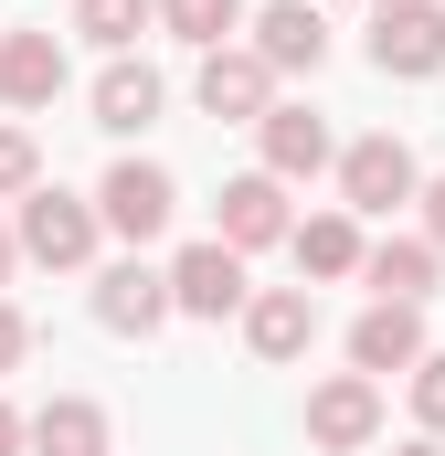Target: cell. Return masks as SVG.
Segmentation results:
<instances>
[{"mask_svg": "<svg viewBox=\"0 0 445 456\" xmlns=\"http://www.w3.org/2000/svg\"><path fill=\"white\" fill-rule=\"evenodd\" d=\"M11 265H21V244H11V224H0V297H11Z\"/></svg>", "mask_w": 445, "mask_h": 456, "instance_id": "cell-25", "label": "cell"}, {"mask_svg": "<svg viewBox=\"0 0 445 456\" xmlns=\"http://www.w3.org/2000/svg\"><path fill=\"white\" fill-rule=\"evenodd\" d=\"M371 436H382V382L371 371H329L308 393V446L319 456H360Z\"/></svg>", "mask_w": 445, "mask_h": 456, "instance_id": "cell-6", "label": "cell"}, {"mask_svg": "<svg viewBox=\"0 0 445 456\" xmlns=\"http://www.w3.org/2000/svg\"><path fill=\"white\" fill-rule=\"evenodd\" d=\"M32 181H43V149H32V127L11 117V127H0V202H21Z\"/></svg>", "mask_w": 445, "mask_h": 456, "instance_id": "cell-21", "label": "cell"}, {"mask_svg": "<svg viewBox=\"0 0 445 456\" xmlns=\"http://www.w3.org/2000/svg\"><path fill=\"white\" fill-rule=\"evenodd\" d=\"M159 276H170V319H233V308L255 297L244 255H233V244H213V233H202V244H181Z\"/></svg>", "mask_w": 445, "mask_h": 456, "instance_id": "cell-4", "label": "cell"}, {"mask_svg": "<svg viewBox=\"0 0 445 456\" xmlns=\"http://www.w3.org/2000/svg\"><path fill=\"white\" fill-rule=\"evenodd\" d=\"M170 107V86H159V64H138V53H117L107 75H96V127L107 138H138V127H159Z\"/></svg>", "mask_w": 445, "mask_h": 456, "instance_id": "cell-17", "label": "cell"}, {"mask_svg": "<svg viewBox=\"0 0 445 456\" xmlns=\"http://www.w3.org/2000/svg\"><path fill=\"white\" fill-rule=\"evenodd\" d=\"M435 11H445V0H435Z\"/></svg>", "mask_w": 445, "mask_h": 456, "instance_id": "cell-28", "label": "cell"}, {"mask_svg": "<svg viewBox=\"0 0 445 456\" xmlns=\"http://www.w3.org/2000/svg\"><path fill=\"white\" fill-rule=\"evenodd\" d=\"M11 244H21V265H53V276H75V265H96L107 224H96V202H85V191H64V181H32V191H21V213H11Z\"/></svg>", "mask_w": 445, "mask_h": 456, "instance_id": "cell-1", "label": "cell"}, {"mask_svg": "<svg viewBox=\"0 0 445 456\" xmlns=\"http://www.w3.org/2000/svg\"><path fill=\"white\" fill-rule=\"evenodd\" d=\"M0 456H21V414L11 403H0Z\"/></svg>", "mask_w": 445, "mask_h": 456, "instance_id": "cell-26", "label": "cell"}, {"mask_svg": "<svg viewBox=\"0 0 445 456\" xmlns=\"http://www.w3.org/2000/svg\"><path fill=\"white\" fill-rule=\"evenodd\" d=\"M392 456H445V436H414V446H392Z\"/></svg>", "mask_w": 445, "mask_h": 456, "instance_id": "cell-27", "label": "cell"}, {"mask_svg": "<svg viewBox=\"0 0 445 456\" xmlns=\"http://www.w3.org/2000/svg\"><path fill=\"white\" fill-rule=\"evenodd\" d=\"M244 53L265 64V75H319L329 64V21H319V0H265V11H244Z\"/></svg>", "mask_w": 445, "mask_h": 456, "instance_id": "cell-7", "label": "cell"}, {"mask_svg": "<svg viewBox=\"0 0 445 456\" xmlns=\"http://www.w3.org/2000/svg\"><path fill=\"white\" fill-rule=\"evenodd\" d=\"M64 96V32H0V107L32 117Z\"/></svg>", "mask_w": 445, "mask_h": 456, "instance_id": "cell-15", "label": "cell"}, {"mask_svg": "<svg viewBox=\"0 0 445 456\" xmlns=\"http://www.w3.org/2000/svg\"><path fill=\"white\" fill-rule=\"evenodd\" d=\"M149 21L170 32V43H191V53H213L244 32V0H149Z\"/></svg>", "mask_w": 445, "mask_h": 456, "instance_id": "cell-19", "label": "cell"}, {"mask_svg": "<svg viewBox=\"0 0 445 456\" xmlns=\"http://www.w3.org/2000/svg\"><path fill=\"white\" fill-rule=\"evenodd\" d=\"M425 308H392V297H371L360 319H350V371H371V382H392V371H414L425 361Z\"/></svg>", "mask_w": 445, "mask_h": 456, "instance_id": "cell-12", "label": "cell"}, {"mask_svg": "<svg viewBox=\"0 0 445 456\" xmlns=\"http://www.w3.org/2000/svg\"><path fill=\"white\" fill-rule=\"evenodd\" d=\"M329 170H339V213H403V202H414V181H425V170H414V149H403L392 127L350 138Z\"/></svg>", "mask_w": 445, "mask_h": 456, "instance_id": "cell-3", "label": "cell"}, {"mask_svg": "<svg viewBox=\"0 0 445 456\" xmlns=\"http://www.w3.org/2000/svg\"><path fill=\"white\" fill-rule=\"evenodd\" d=\"M287 181H265V170H244V181H222V224L213 244H233V255H265V244H287Z\"/></svg>", "mask_w": 445, "mask_h": 456, "instance_id": "cell-13", "label": "cell"}, {"mask_svg": "<svg viewBox=\"0 0 445 456\" xmlns=\"http://www.w3.org/2000/svg\"><path fill=\"white\" fill-rule=\"evenodd\" d=\"M371 75H403V86L445 75V11L435 0H382L371 11Z\"/></svg>", "mask_w": 445, "mask_h": 456, "instance_id": "cell-5", "label": "cell"}, {"mask_svg": "<svg viewBox=\"0 0 445 456\" xmlns=\"http://www.w3.org/2000/svg\"><path fill=\"white\" fill-rule=\"evenodd\" d=\"M21 361H32V319L0 297V371H21Z\"/></svg>", "mask_w": 445, "mask_h": 456, "instance_id": "cell-23", "label": "cell"}, {"mask_svg": "<svg viewBox=\"0 0 445 456\" xmlns=\"http://www.w3.org/2000/svg\"><path fill=\"white\" fill-rule=\"evenodd\" d=\"M170 213H181V181H170L159 159H117L107 181H96V224H107L127 255H138V244H159Z\"/></svg>", "mask_w": 445, "mask_h": 456, "instance_id": "cell-2", "label": "cell"}, {"mask_svg": "<svg viewBox=\"0 0 445 456\" xmlns=\"http://www.w3.org/2000/svg\"><path fill=\"white\" fill-rule=\"evenodd\" d=\"M191 96H202V117H222V127H255V117L276 107V75H265L244 43H213L202 75H191Z\"/></svg>", "mask_w": 445, "mask_h": 456, "instance_id": "cell-9", "label": "cell"}, {"mask_svg": "<svg viewBox=\"0 0 445 456\" xmlns=\"http://www.w3.org/2000/svg\"><path fill=\"white\" fill-rule=\"evenodd\" d=\"M75 32L107 43V53H127V43L149 32V0H75Z\"/></svg>", "mask_w": 445, "mask_h": 456, "instance_id": "cell-20", "label": "cell"}, {"mask_svg": "<svg viewBox=\"0 0 445 456\" xmlns=\"http://www.w3.org/2000/svg\"><path fill=\"white\" fill-rule=\"evenodd\" d=\"M287 255H297V276H319V287H339V276H360V213H308V224H287Z\"/></svg>", "mask_w": 445, "mask_h": 456, "instance_id": "cell-18", "label": "cell"}, {"mask_svg": "<svg viewBox=\"0 0 445 456\" xmlns=\"http://www.w3.org/2000/svg\"><path fill=\"white\" fill-rule=\"evenodd\" d=\"M233 319H244V350L255 361H308V340H319V297L308 287H255Z\"/></svg>", "mask_w": 445, "mask_h": 456, "instance_id": "cell-10", "label": "cell"}, {"mask_svg": "<svg viewBox=\"0 0 445 456\" xmlns=\"http://www.w3.org/2000/svg\"><path fill=\"white\" fill-rule=\"evenodd\" d=\"M435 276H445V255L425 244V233H382V244H360V287L392 297V308H425Z\"/></svg>", "mask_w": 445, "mask_h": 456, "instance_id": "cell-14", "label": "cell"}, {"mask_svg": "<svg viewBox=\"0 0 445 456\" xmlns=\"http://www.w3.org/2000/svg\"><path fill=\"white\" fill-rule=\"evenodd\" d=\"M414 202H425V244L445 255V170H435V181H414Z\"/></svg>", "mask_w": 445, "mask_h": 456, "instance_id": "cell-24", "label": "cell"}, {"mask_svg": "<svg viewBox=\"0 0 445 456\" xmlns=\"http://www.w3.org/2000/svg\"><path fill=\"white\" fill-rule=\"evenodd\" d=\"M255 138H265V181H319V170L339 159L329 117H319V107H287V96L255 117Z\"/></svg>", "mask_w": 445, "mask_h": 456, "instance_id": "cell-11", "label": "cell"}, {"mask_svg": "<svg viewBox=\"0 0 445 456\" xmlns=\"http://www.w3.org/2000/svg\"><path fill=\"white\" fill-rule=\"evenodd\" d=\"M96 330H117V340H159V330H170V276L138 265V255H117L107 276H96Z\"/></svg>", "mask_w": 445, "mask_h": 456, "instance_id": "cell-8", "label": "cell"}, {"mask_svg": "<svg viewBox=\"0 0 445 456\" xmlns=\"http://www.w3.org/2000/svg\"><path fill=\"white\" fill-rule=\"evenodd\" d=\"M21 456H107V403L96 393H53L43 414H21Z\"/></svg>", "mask_w": 445, "mask_h": 456, "instance_id": "cell-16", "label": "cell"}, {"mask_svg": "<svg viewBox=\"0 0 445 456\" xmlns=\"http://www.w3.org/2000/svg\"><path fill=\"white\" fill-rule=\"evenodd\" d=\"M403 382H414V425H425V436H445V350H425Z\"/></svg>", "mask_w": 445, "mask_h": 456, "instance_id": "cell-22", "label": "cell"}]
</instances>
